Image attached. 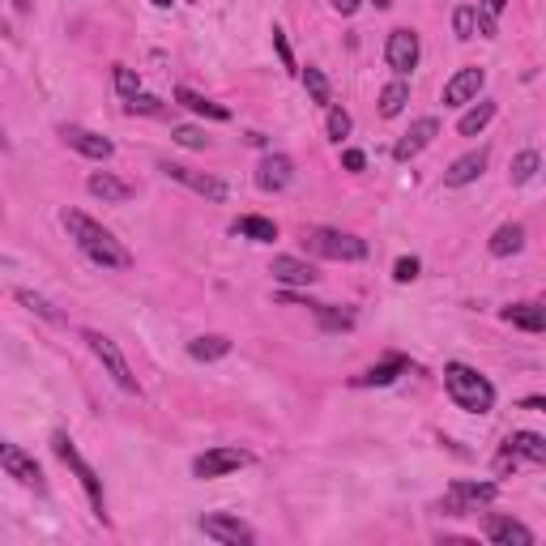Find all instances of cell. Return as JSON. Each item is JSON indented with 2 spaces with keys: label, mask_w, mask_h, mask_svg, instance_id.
Segmentation results:
<instances>
[{
  "label": "cell",
  "mask_w": 546,
  "mask_h": 546,
  "mask_svg": "<svg viewBox=\"0 0 546 546\" xmlns=\"http://www.w3.org/2000/svg\"><path fill=\"white\" fill-rule=\"evenodd\" d=\"M0 146H9V137H5V128H0Z\"/></svg>",
  "instance_id": "45"
},
{
  "label": "cell",
  "mask_w": 546,
  "mask_h": 546,
  "mask_svg": "<svg viewBox=\"0 0 546 546\" xmlns=\"http://www.w3.org/2000/svg\"><path fill=\"white\" fill-rule=\"evenodd\" d=\"M491 120H495V103H491V99H483L478 107H470V111H465V116H461L457 133H461V137H474V133H483V128H487Z\"/></svg>",
  "instance_id": "30"
},
{
  "label": "cell",
  "mask_w": 546,
  "mask_h": 546,
  "mask_svg": "<svg viewBox=\"0 0 546 546\" xmlns=\"http://www.w3.org/2000/svg\"><path fill=\"white\" fill-rule=\"evenodd\" d=\"M154 5H158V9H167V5H171V0H154Z\"/></svg>",
  "instance_id": "46"
},
{
  "label": "cell",
  "mask_w": 546,
  "mask_h": 546,
  "mask_svg": "<svg viewBox=\"0 0 546 546\" xmlns=\"http://www.w3.org/2000/svg\"><path fill=\"white\" fill-rule=\"evenodd\" d=\"M175 103H180V107H188V111H197V116H210V120H231V111L222 107V103L205 99V94L188 90V86H180V90H175Z\"/></svg>",
  "instance_id": "25"
},
{
  "label": "cell",
  "mask_w": 546,
  "mask_h": 546,
  "mask_svg": "<svg viewBox=\"0 0 546 546\" xmlns=\"http://www.w3.org/2000/svg\"><path fill=\"white\" fill-rule=\"evenodd\" d=\"M227 355H231V337H222V333H205L197 342H188V359H197V363H214Z\"/></svg>",
  "instance_id": "22"
},
{
  "label": "cell",
  "mask_w": 546,
  "mask_h": 546,
  "mask_svg": "<svg viewBox=\"0 0 546 546\" xmlns=\"http://www.w3.org/2000/svg\"><path fill=\"white\" fill-rule=\"evenodd\" d=\"M60 222H64V231H69V239L90 256L94 265H103V269H128V265H133V252H128L107 227H99V222H94L90 214L64 210Z\"/></svg>",
  "instance_id": "1"
},
{
  "label": "cell",
  "mask_w": 546,
  "mask_h": 546,
  "mask_svg": "<svg viewBox=\"0 0 546 546\" xmlns=\"http://www.w3.org/2000/svg\"><path fill=\"white\" fill-rule=\"evenodd\" d=\"M517 465H521V457H517V453H512V448L504 444V453L495 457V474H508V470H517Z\"/></svg>",
  "instance_id": "41"
},
{
  "label": "cell",
  "mask_w": 546,
  "mask_h": 546,
  "mask_svg": "<svg viewBox=\"0 0 546 546\" xmlns=\"http://www.w3.org/2000/svg\"><path fill=\"white\" fill-rule=\"evenodd\" d=\"M201 534L222 542V546H252L256 542V529L244 525L239 517H231V512H210V517H201Z\"/></svg>",
  "instance_id": "8"
},
{
  "label": "cell",
  "mask_w": 546,
  "mask_h": 546,
  "mask_svg": "<svg viewBox=\"0 0 546 546\" xmlns=\"http://www.w3.org/2000/svg\"><path fill=\"white\" fill-rule=\"evenodd\" d=\"M231 231H235V235H244V239H256V244H273V239H278V227H273L269 218H256V214L239 218Z\"/></svg>",
  "instance_id": "29"
},
{
  "label": "cell",
  "mask_w": 546,
  "mask_h": 546,
  "mask_svg": "<svg viewBox=\"0 0 546 546\" xmlns=\"http://www.w3.org/2000/svg\"><path fill=\"white\" fill-rule=\"evenodd\" d=\"M342 167H346V171H363V167H367L363 150H346V154H342Z\"/></svg>",
  "instance_id": "42"
},
{
  "label": "cell",
  "mask_w": 546,
  "mask_h": 546,
  "mask_svg": "<svg viewBox=\"0 0 546 546\" xmlns=\"http://www.w3.org/2000/svg\"><path fill=\"white\" fill-rule=\"evenodd\" d=\"M86 188H90V192H94V197H99L103 205H124L128 197H133V184L120 180V175H111V171H94Z\"/></svg>",
  "instance_id": "19"
},
{
  "label": "cell",
  "mask_w": 546,
  "mask_h": 546,
  "mask_svg": "<svg viewBox=\"0 0 546 546\" xmlns=\"http://www.w3.org/2000/svg\"><path fill=\"white\" fill-rule=\"evenodd\" d=\"M291 180H295V163L286 154H265L261 167H256V188L261 192H282L291 188Z\"/></svg>",
  "instance_id": "15"
},
{
  "label": "cell",
  "mask_w": 546,
  "mask_h": 546,
  "mask_svg": "<svg viewBox=\"0 0 546 546\" xmlns=\"http://www.w3.org/2000/svg\"><path fill=\"white\" fill-rule=\"evenodd\" d=\"M372 5H376V9H389V5H393V0H372Z\"/></svg>",
  "instance_id": "44"
},
{
  "label": "cell",
  "mask_w": 546,
  "mask_h": 546,
  "mask_svg": "<svg viewBox=\"0 0 546 546\" xmlns=\"http://www.w3.org/2000/svg\"><path fill=\"white\" fill-rule=\"evenodd\" d=\"M303 86H308V94H312V103H320V107H329V99H333V90H329V77L320 73V69H303Z\"/></svg>",
  "instance_id": "31"
},
{
  "label": "cell",
  "mask_w": 546,
  "mask_h": 546,
  "mask_svg": "<svg viewBox=\"0 0 546 546\" xmlns=\"http://www.w3.org/2000/svg\"><path fill=\"white\" fill-rule=\"evenodd\" d=\"M18 303H22V308H30V312H39L43 320H52V325H60V320H64L52 303H47L43 295H35V291H18Z\"/></svg>",
  "instance_id": "34"
},
{
  "label": "cell",
  "mask_w": 546,
  "mask_h": 546,
  "mask_svg": "<svg viewBox=\"0 0 546 546\" xmlns=\"http://www.w3.org/2000/svg\"><path fill=\"white\" fill-rule=\"evenodd\" d=\"M60 137H64V146H69V150L94 158V163H107V158L116 154V146H111L107 137L90 133V128H82V124H64V128H60Z\"/></svg>",
  "instance_id": "14"
},
{
  "label": "cell",
  "mask_w": 546,
  "mask_h": 546,
  "mask_svg": "<svg viewBox=\"0 0 546 546\" xmlns=\"http://www.w3.org/2000/svg\"><path fill=\"white\" fill-rule=\"evenodd\" d=\"M436 137H440V120H436V116L414 120V124L406 128V133H401L397 146H393V158H397V163H410V158H419Z\"/></svg>",
  "instance_id": "12"
},
{
  "label": "cell",
  "mask_w": 546,
  "mask_h": 546,
  "mask_svg": "<svg viewBox=\"0 0 546 546\" xmlns=\"http://www.w3.org/2000/svg\"><path fill=\"white\" fill-rule=\"evenodd\" d=\"M303 244H308V252L325 256V261H363L367 256V244L359 235H346L333 227H308L303 231Z\"/></svg>",
  "instance_id": "4"
},
{
  "label": "cell",
  "mask_w": 546,
  "mask_h": 546,
  "mask_svg": "<svg viewBox=\"0 0 546 546\" xmlns=\"http://www.w3.org/2000/svg\"><path fill=\"white\" fill-rule=\"evenodd\" d=\"M325 128H329V137H333V141L350 137V111H342V107H333V103H329V120H325Z\"/></svg>",
  "instance_id": "37"
},
{
  "label": "cell",
  "mask_w": 546,
  "mask_h": 546,
  "mask_svg": "<svg viewBox=\"0 0 546 546\" xmlns=\"http://www.w3.org/2000/svg\"><path fill=\"white\" fill-rule=\"evenodd\" d=\"M487 538L495 546H534V529L512 517H487Z\"/></svg>",
  "instance_id": "16"
},
{
  "label": "cell",
  "mask_w": 546,
  "mask_h": 546,
  "mask_svg": "<svg viewBox=\"0 0 546 546\" xmlns=\"http://www.w3.org/2000/svg\"><path fill=\"white\" fill-rule=\"evenodd\" d=\"M495 500V483H453L444 491L440 508L448 512V517H465L474 504H491Z\"/></svg>",
  "instance_id": "10"
},
{
  "label": "cell",
  "mask_w": 546,
  "mask_h": 546,
  "mask_svg": "<svg viewBox=\"0 0 546 546\" xmlns=\"http://www.w3.org/2000/svg\"><path fill=\"white\" fill-rule=\"evenodd\" d=\"M269 273L278 278L282 286H312L320 273L308 265V261H299V256H273V265H269Z\"/></svg>",
  "instance_id": "18"
},
{
  "label": "cell",
  "mask_w": 546,
  "mask_h": 546,
  "mask_svg": "<svg viewBox=\"0 0 546 546\" xmlns=\"http://www.w3.org/2000/svg\"><path fill=\"white\" fill-rule=\"evenodd\" d=\"M52 448H56V457H60L64 465H69L73 474H77V483L86 487V495H90V508H94V517H99V521H107V495H103V478L94 474V465H90L82 453H77V444H73L69 436H64V431H56V436H52Z\"/></svg>",
  "instance_id": "3"
},
{
  "label": "cell",
  "mask_w": 546,
  "mask_h": 546,
  "mask_svg": "<svg viewBox=\"0 0 546 546\" xmlns=\"http://www.w3.org/2000/svg\"><path fill=\"white\" fill-rule=\"evenodd\" d=\"M393 278L397 282H414V278H419V256H401V261L393 265Z\"/></svg>",
  "instance_id": "39"
},
{
  "label": "cell",
  "mask_w": 546,
  "mask_h": 546,
  "mask_svg": "<svg viewBox=\"0 0 546 546\" xmlns=\"http://www.w3.org/2000/svg\"><path fill=\"white\" fill-rule=\"evenodd\" d=\"M487 73L478 69V64H465V69H457L453 77L444 82V107H465L478 99V90H483Z\"/></svg>",
  "instance_id": "13"
},
{
  "label": "cell",
  "mask_w": 546,
  "mask_h": 546,
  "mask_svg": "<svg viewBox=\"0 0 546 546\" xmlns=\"http://www.w3.org/2000/svg\"><path fill=\"white\" fill-rule=\"evenodd\" d=\"M453 35H457L461 43L478 35V13H474V5H461V9L453 13Z\"/></svg>",
  "instance_id": "33"
},
{
  "label": "cell",
  "mask_w": 546,
  "mask_h": 546,
  "mask_svg": "<svg viewBox=\"0 0 546 546\" xmlns=\"http://www.w3.org/2000/svg\"><path fill=\"white\" fill-rule=\"evenodd\" d=\"M308 308L316 312V320H320V329H325V333H346V329H355V312L333 308V303H308Z\"/></svg>",
  "instance_id": "26"
},
{
  "label": "cell",
  "mask_w": 546,
  "mask_h": 546,
  "mask_svg": "<svg viewBox=\"0 0 546 546\" xmlns=\"http://www.w3.org/2000/svg\"><path fill=\"white\" fill-rule=\"evenodd\" d=\"M444 389L461 410H470V414H491V406H495V384L483 372L465 367V363L444 367Z\"/></svg>",
  "instance_id": "2"
},
{
  "label": "cell",
  "mask_w": 546,
  "mask_h": 546,
  "mask_svg": "<svg viewBox=\"0 0 546 546\" xmlns=\"http://www.w3.org/2000/svg\"><path fill=\"white\" fill-rule=\"evenodd\" d=\"M406 355H389L384 363H376V367H367L363 376H355V389H384V384H393L401 372H406Z\"/></svg>",
  "instance_id": "20"
},
{
  "label": "cell",
  "mask_w": 546,
  "mask_h": 546,
  "mask_svg": "<svg viewBox=\"0 0 546 546\" xmlns=\"http://www.w3.org/2000/svg\"><path fill=\"white\" fill-rule=\"evenodd\" d=\"M504 320L525 329V333H542L546 329V308L542 303H512V308H504Z\"/></svg>",
  "instance_id": "21"
},
{
  "label": "cell",
  "mask_w": 546,
  "mask_h": 546,
  "mask_svg": "<svg viewBox=\"0 0 546 546\" xmlns=\"http://www.w3.org/2000/svg\"><path fill=\"white\" fill-rule=\"evenodd\" d=\"M406 103H410V86L401 82V77H397V82H389V86L380 90V116H384V120L401 116V111H406Z\"/></svg>",
  "instance_id": "28"
},
{
  "label": "cell",
  "mask_w": 546,
  "mask_h": 546,
  "mask_svg": "<svg viewBox=\"0 0 546 546\" xmlns=\"http://www.w3.org/2000/svg\"><path fill=\"white\" fill-rule=\"evenodd\" d=\"M82 342L90 346V355L107 367V376L116 380L124 393H141V384H137V376H133V367H128V359H124V350H120L116 342H111L107 333H99V329H86V333H82Z\"/></svg>",
  "instance_id": "5"
},
{
  "label": "cell",
  "mask_w": 546,
  "mask_h": 546,
  "mask_svg": "<svg viewBox=\"0 0 546 546\" xmlns=\"http://www.w3.org/2000/svg\"><path fill=\"white\" fill-rule=\"evenodd\" d=\"M158 111H163V103H158L154 94H133V99H128V116H158Z\"/></svg>",
  "instance_id": "38"
},
{
  "label": "cell",
  "mask_w": 546,
  "mask_h": 546,
  "mask_svg": "<svg viewBox=\"0 0 546 546\" xmlns=\"http://www.w3.org/2000/svg\"><path fill=\"white\" fill-rule=\"evenodd\" d=\"M18 5H26V0H18Z\"/></svg>",
  "instance_id": "47"
},
{
  "label": "cell",
  "mask_w": 546,
  "mask_h": 546,
  "mask_svg": "<svg viewBox=\"0 0 546 546\" xmlns=\"http://www.w3.org/2000/svg\"><path fill=\"white\" fill-rule=\"evenodd\" d=\"M483 171H487V150H470L444 171V188H465V184H474Z\"/></svg>",
  "instance_id": "17"
},
{
  "label": "cell",
  "mask_w": 546,
  "mask_h": 546,
  "mask_svg": "<svg viewBox=\"0 0 546 546\" xmlns=\"http://www.w3.org/2000/svg\"><path fill=\"white\" fill-rule=\"evenodd\" d=\"M538 175V150H521L512 158V184H529Z\"/></svg>",
  "instance_id": "32"
},
{
  "label": "cell",
  "mask_w": 546,
  "mask_h": 546,
  "mask_svg": "<svg viewBox=\"0 0 546 546\" xmlns=\"http://www.w3.org/2000/svg\"><path fill=\"white\" fill-rule=\"evenodd\" d=\"M273 47H278V60L286 64V69H295V56H291V43H286V35L278 26H273Z\"/></svg>",
  "instance_id": "40"
},
{
  "label": "cell",
  "mask_w": 546,
  "mask_h": 546,
  "mask_svg": "<svg viewBox=\"0 0 546 546\" xmlns=\"http://www.w3.org/2000/svg\"><path fill=\"white\" fill-rule=\"evenodd\" d=\"M508 9V0H478L474 13H478V35L483 39H495L500 35V13Z\"/></svg>",
  "instance_id": "27"
},
{
  "label": "cell",
  "mask_w": 546,
  "mask_h": 546,
  "mask_svg": "<svg viewBox=\"0 0 546 546\" xmlns=\"http://www.w3.org/2000/svg\"><path fill=\"white\" fill-rule=\"evenodd\" d=\"M487 248H491V256H500V261H504V256H517L525 248V227H521V222H504V227L491 235Z\"/></svg>",
  "instance_id": "24"
},
{
  "label": "cell",
  "mask_w": 546,
  "mask_h": 546,
  "mask_svg": "<svg viewBox=\"0 0 546 546\" xmlns=\"http://www.w3.org/2000/svg\"><path fill=\"white\" fill-rule=\"evenodd\" d=\"M504 444H508L521 461H529V465H546V440L534 436V431H512Z\"/></svg>",
  "instance_id": "23"
},
{
  "label": "cell",
  "mask_w": 546,
  "mask_h": 546,
  "mask_svg": "<svg viewBox=\"0 0 546 546\" xmlns=\"http://www.w3.org/2000/svg\"><path fill=\"white\" fill-rule=\"evenodd\" d=\"M244 465H252L248 448H210V453H201L197 461H192V474L197 478H222L231 470H244Z\"/></svg>",
  "instance_id": "9"
},
{
  "label": "cell",
  "mask_w": 546,
  "mask_h": 546,
  "mask_svg": "<svg viewBox=\"0 0 546 546\" xmlns=\"http://www.w3.org/2000/svg\"><path fill=\"white\" fill-rule=\"evenodd\" d=\"M384 60H389V69L397 77H406L414 64H419V35H414L410 26H397L389 35V43H384Z\"/></svg>",
  "instance_id": "11"
},
{
  "label": "cell",
  "mask_w": 546,
  "mask_h": 546,
  "mask_svg": "<svg viewBox=\"0 0 546 546\" xmlns=\"http://www.w3.org/2000/svg\"><path fill=\"white\" fill-rule=\"evenodd\" d=\"M0 470H5L9 478H18L22 487L30 491H47L43 483V470H39V461L26 453L22 444H9V440H0Z\"/></svg>",
  "instance_id": "6"
},
{
  "label": "cell",
  "mask_w": 546,
  "mask_h": 546,
  "mask_svg": "<svg viewBox=\"0 0 546 546\" xmlns=\"http://www.w3.org/2000/svg\"><path fill=\"white\" fill-rule=\"evenodd\" d=\"M171 137L180 141L184 150H205V146H210V137H205L201 128H192V124H175V128H171Z\"/></svg>",
  "instance_id": "35"
},
{
  "label": "cell",
  "mask_w": 546,
  "mask_h": 546,
  "mask_svg": "<svg viewBox=\"0 0 546 546\" xmlns=\"http://www.w3.org/2000/svg\"><path fill=\"white\" fill-rule=\"evenodd\" d=\"M111 77H116V90L124 94V99H133V94H141V82H137V73L128 69V64H116V69H111Z\"/></svg>",
  "instance_id": "36"
},
{
  "label": "cell",
  "mask_w": 546,
  "mask_h": 546,
  "mask_svg": "<svg viewBox=\"0 0 546 546\" xmlns=\"http://www.w3.org/2000/svg\"><path fill=\"white\" fill-rule=\"evenodd\" d=\"M158 171H163L167 180L184 184L188 192H197V197H205V201H227V184L210 171H192V167H180V163H158Z\"/></svg>",
  "instance_id": "7"
},
{
  "label": "cell",
  "mask_w": 546,
  "mask_h": 546,
  "mask_svg": "<svg viewBox=\"0 0 546 546\" xmlns=\"http://www.w3.org/2000/svg\"><path fill=\"white\" fill-rule=\"evenodd\" d=\"M329 5H333L337 13H342V18H350V13L359 9V0H329Z\"/></svg>",
  "instance_id": "43"
}]
</instances>
